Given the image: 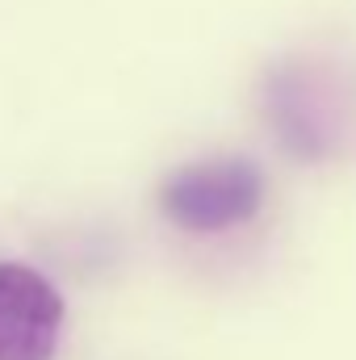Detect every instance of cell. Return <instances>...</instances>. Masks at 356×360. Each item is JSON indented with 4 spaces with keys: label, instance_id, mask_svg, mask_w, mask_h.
Here are the masks:
<instances>
[{
    "label": "cell",
    "instance_id": "cell-2",
    "mask_svg": "<svg viewBox=\"0 0 356 360\" xmlns=\"http://www.w3.org/2000/svg\"><path fill=\"white\" fill-rule=\"evenodd\" d=\"M0 319L34 323V327H59L63 323V297L42 272L0 260Z\"/></svg>",
    "mask_w": 356,
    "mask_h": 360
},
{
    "label": "cell",
    "instance_id": "cell-3",
    "mask_svg": "<svg viewBox=\"0 0 356 360\" xmlns=\"http://www.w3.org/2000/svg\"><path fill=\"white\" fill-rule=\"evenodd\" d=\"M55 348H59V327L0 319V360H55Z\"/></svg>",
    "mask_w": 356,
    "mask_h": 360
},
{
    "label": "cell",
    "instance_id": "cell-1",
    "mask_svg": "<svg viewBox=\"0 0 356 360\" xmlns=\"http://www.w3.org/2000/svg\"><path fill=\"white\" fill-rule=\"evenodd\" d=\"M265 201V176L248 160H205L177 168L160 188V210L189 235L243 226Z\"/></svg>",
    "mask_w": 356,
    "mask_h": 360
}]
</instances>
